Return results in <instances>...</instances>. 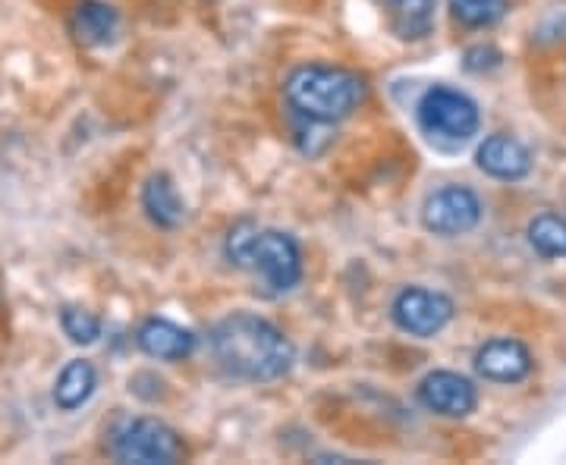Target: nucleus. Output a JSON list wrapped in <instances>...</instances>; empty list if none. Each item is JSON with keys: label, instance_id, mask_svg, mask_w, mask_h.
Returning a JSON list of instances; mask_svg holds the SVG:
<instances>
[{"label": "nucleus", "instance_id": "f257e3e1", "mask_svg": "<svg viewBox=\"0 0 566 465\" xmlns=\"http://www.w3.org/2000/svg\"><path fill=\"white\" fill-rule=\"evenodd\" d=\"M211 356L230 378L249 384L277 381L296 362L281 327L252 311H233L211 327Z\"/></svg>", "mask_w": 566, "mask_h": 465}, {"label": "nucleus", "instance_id": "f03ea898", "mask_svg": "<svg viewBox=\"0 0 566 465\" xmlns=\"http://www.w3.org/2000/svg\"><path fill=\"white\" fill-rule=\"evenodd\" d=\"M283 95H286V104L305 123L334 126V123L346 120L353 110H359V104L368 98V82L344 66L312 63V66H300L286 76Z\"/></svg>", "mask_w": 566, "mask_h": 465}, {"label": "nucleus", "instance_id": "7ed1b4c3", "mask_svg": "<svg viewBox=\"0 0 566 465\" xmlns=\"http://www.w3.org/2000/svg\"><path fill=\"white\" fill-rule=\"evenodd\" d=\"M227 258L262 274L274 293H286L303 281V249L283 230H262L259 223L240 221L227 233Z\"/></svg>", "mask_w": 566, "mask_h": 465}, {"label": "nucleus", "instance_id": "20e7f679", "mask_svg": "<svg viewBox=\"0 0 566 465\" xmlns=\"http://www.w3.org/2000/svg\"><path fill=\"white\" fill-rule=\"evenodd\" d=\"M111 453L126 465H174L186 459V444L161 419H126L111 437Z\"/></svg>", "mask_w": 566, "mask_h": 465}, {"label": "nucleus", "instance_id": "39448f33", "mask_svg": "<svg viewBox=\"0 0 566 465\" xmlns=\"http://www.w3.org/2000/svg\"><path fill=\"white\" fill-rule=\"evenodd\" d=\"M416 114H419V126L424 133L431 139H441V142H469L482 123L479 104L457 88H447V85L428 88Z\"/></svg>", "mask_w": 566, "mask_h": 465}, {"label": "nucleus", "instance_id": "423d86ee", "mask_svg": "<svg viewBox=\"0 0 566 465\" xmlns=\"http://www.w3.org/2000/svg\"><path fill=\"white\" fill-rule=\"evenodd\" d=\"M482 221V202L465 186H444L422 204V223L434 236H463Z\"/></svg>", "mask_w": 566, "mask_h": 465}, {"label": "nucleus", "instance_id": "0eeeda50", "mask_svg": "<svg viewBox=\"0 0 566 465\" xmlns=\"http://www.w3.org/2000/svg\"><path fill=\"white\" fill-rule=\"evenodd\" d=\"M390 315H394V324L403 334L428 340V337L441 334L447 324L453 321V303L447 299L444 293L409 286L403 293H397V299L390 305Z\"/></svg>", "mask_w": 566, "mask_h": 465}, {"label": "nucleus", "instance_id": "6e6552de", "mask_svg": "<svg viewBox=\"0 0 566 465\" xmlns=\"http://www.w3.org/2000/svg\"><path fill=\"white\" fill-rule=\"evenodd\" d=\"M419 403L444 419H465L475 412V384L457 371H431L419 381Z\"/></svg>", "mask_w": 566, "mask_h": 465}, {"label": "nucleus", "instance_id": "1a4fd4ad", "mask_svg": "<svg viewBox=\"0 0 566 465\" xmlns=\"http://www.w3.org/2000/svg\"><path fill=\"white\" fill-rule=\"evenodd\" d=\"M532 352L526 344L510 340V337H497L488 340L479 352H475V371L494 381V384H520L532 374Z\"/></svg>", "mask_w": 566, "mask_h": 465}, {"label": "nucleus", "instance_id": "9d476101", "mask_svg": "<svg viewBox=\"0 0 566 465\" xmlns=\"http://www.w3.org/2000/svg\"><path fill=\"white\" fill-rule=\"evenodd\" d=\"M136 344L158 362H182L196 352V334L167 318H148L136 330Z\"/></svg>", "mask_w": 566, "mask_h": 465}, {"label": "nucleus", "instance_id": "9b49d317", "mask_svg": "<svg viewBox=\"0 0 566 465\" xmlns=\"http://www.w3.org/2000/svg\"><path fill=\"white\" fill-rule=\"evenodd\" d=\"M475 161H479V167L485 170L488 177L504 182L523 180L532 170V155H528L526 145L520 142V139H513V136H504V133L488 136L485 142L479 145Z\"/></svg>", "mask_w": 566, "mask_h": 465}, {"label": "nucleus", "instance_id": "f8f14e48", "mask_svg": "<svg viewBox=\"0 0 566 465\" xmlns=\"http://www.w3.org/2000/svg\"><path fill=\"white\" fill-rule=\"evenodd\" d=\"M142 208L148 214V221L161 230H177L186 221V204H182L180 192L167 173H151L142 189Z\"/></svg>", "mask_w": 566, "mask_h": 465}, {"label": "nucleus", "instance_id": "ddd939ff", "mask_svg": "<svg viewBox=\"0 0 566 465\" xmlns=\"http://www.w3.org/2000/svg\"><path fill=\"white\" fill-rule=\"evenodd\" d=\"M73 35L88 47H102L117 39V29H120V17L111 3L104 0H82L80 7L73 10V20H70Z\"/></svg>", "mask_w": 566, "mask_h": 465}, {"label": "nucleus", "instance_id": "4468645a", "mask_svg": "<svg viewBox=\"0 0 566 465\" xmlns=\"http://www.w3.org/2000/svg\"><path fill=\"white\" fill-rule=\"evenodd\" d=\"M390 17L394 35L403 41H419L434 25V0H378Z\"/></svg>", "mask_w": 566, "mask_h": 465}, {"label": "nucleus", "instance_id": "2eb2a0df", "mask_svg": "<svg viewBox=\"0 0 566 465\" xmlns=\"http://www.w3.org/2000/svg\"><path fill=\"white\" fill-rule=\"evenodd\" d=\"M98 387V374H95V364L85 362V359H73L61 371L57 387H54V403L61 405L63 412H73L82 403H88V397L95 393Z\"/></svg>", "mask_w": 566, "mask_h": 465}, {"label": "nucleus", "instance_id": "dca6fc26", "mask_svg": "<svg viewBox=\"0 0 566 465\" xmlns=\"http://www.w3.org/2000/svg\"><path fill=\"white\" fill-rule=\"evenodd\" d=\"M528 243L542 258H566V221L557 214H538L528 223Z\"/></svg>", "mask_w": 566, "mask_h": 465}, {"label": "nucleus", "instance_id": "f3484780", "mask_svg": "<svg viewBox=\"0 0 566 465\" xmlns=\"http://www.w3.org/2000/svg\"><path fill=\"white\" fill-rule=\"evenodd\" d=\"M450 13L465 29H491L506 17V0H450Z\"/></svg>", "mask_w": 566, "mask_h": 465}, {"label": "nucleus", "instance_id": "a211bd4d", "mask_svg": "<svg viewBox=\"0 0 566 465\" xmlns=\"http://www.w3.org/2000/svg\"><path fill=\"white\" fill-rule=\"evenodd\" d=\"M61 324L63 334H66L76 346L95 344V340L102 337V321H98V315L88 311V308H82V305H66L61 311Z\"/></svg>", "mask_w": 566, "mask_h": 465}]
</instances>
